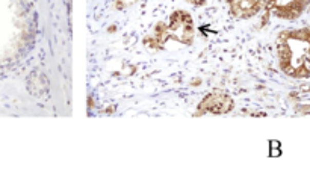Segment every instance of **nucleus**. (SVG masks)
<instances>
[{
	"mask_svg": "<svg viewBox=\"0 0 310 171\" xmlns=\"http://www.w3.org/2000/svg\"><path fill=\"white\" fill-rule=\"evenodd\" d=\"M277 56L284 74L310 79V28L282 32L277 40Z\"/></svg>",
	"mask_w": 310,
	"mask_h": 171,
	"instance_id": "obj_1",
	"label": "nucleus"
},
{
	"mask_svg": "<svg viewBox=\"0 0 310 171\" xmlns=\"http://www.w3.org/2000/svg\"><path fill=\"white\" fill-rule=\"evenodd\" d=\"M192 40H194L192 17L185 11H176L171 15L168 25L159 23L154 28L153 35L147 40V43H150L151 47L162 49L167 41H177V43H183L189 46L192 44Z\"/></svg>",
	"mask_w": 310,
	"mask_h": 171,
	"instance_id": "obj_2",
	"label": "nucleus"
},
{
	"mask_svg": "<svg viewBox=\"0 0 310 171\" xmlns=\"http://www.w3.org/2000/svg\"><path fill=\"white\" fill-rule=\"evenodd\" d=\"M310 5V0H268V9L284 20L298 18Z\"/></svg>",
	"mask_w": 310,
	"mask_h": 171,
	"instance_id": "obj_3",
	"label": "nucleus"
},
{
	"mask_svg": "<svg viewBox=\"0 0 310 171\" xmlns=\"http://www.w3.org/2000/svg\"><path fill=\"white\" fill-rule=\"evenodd\" d=\"M235 102L233 99L224 94V92H214L206 96L200 105H198V111L200 112H209V114H227L233 109Z\"/></svg>",
	"mask_w": 310,
	"mask_h": 171,
	"instance_id": "obj_4",
	"label": "nucleus"
},
{
	"mask_svg": "<svg viewBox=\"0 0 310 171\" xmlns=\"http://www.w3.org/2000/svg\"><path fill=\"white\" fill-rule=\"evenodd\" d=\"M230 12L238 18H248L262 11L268 0H227Z\"/></svg>",
	"mask_w": 310,
	"mask_h": 171,
	"instance_id": "obj_5",
	"label": "nucleus"
},
{
	"mask_svg": "<svg viewBox=\"0 0 310 171\" xmlns=\"http://www.w3.org/2000/svg\"><path fill=\"white\" fill-rule=\"evenodd\" d=\"M186 2H189V3H192V5H196V6H201V5L206 3V0H186Z\"/></svg>",
	"mask_w": 310,
	"mask_h": 171,
	"instance_id": "obj_6",
	"label": "nucleus"
}]
</instances>
